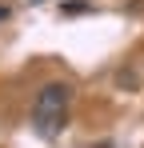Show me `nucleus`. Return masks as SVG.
Instances as JSON below:
<instances>
[{
    "label": "nucleus",
    "mask_w": 144,
    "mask_h": 148,
    "mask_svg": "<svg viewBox=\"0 0 144 148\" xmlns=\"http://www.w3.org/2000/svg\"><path fill=\"white\" fill-rule=\"evenodd\" d=\"M64 12H68V16H76V12H92V4H88V0H68Z\"/></svg>",
    "instance_id": "nucleus-2"
},
{
    "label": "nucleus",
    "mask_w": 144,
    "mask_h": 148,
    "mask_svg": "<svg viewBox=\"0 0 144 148\" xmlns=\"http://www.w3.org/2000/svg\"><path fill=\"white\" fill-rule=\"evenodd\" d=\"M0 20H8V8H4V4H0Z\"/></svg>",
    "instance_id": "nucleus-3"
},
{
    "label": "nucleus",
    "mask_w": 144,
    "mask_h": 148,
    "mask_svg": "<svg viewBox=\"0 0 144 148\" xmlns=\"http://www.w3.org/2000/svg\"><path fill=\"white\" fill-rule=\"evenodd\" d=\"M68 100H72V88L64 80H48L44 88L36 92V100H32V128H36L40 140H56V136L64 132Z\"/></svg>",
    "instance_id": "nucleus-1"
},
{
    "label": "nucleus",
    "mask_w": 144,
    "mask_h": 148,
    "mask_svg": "<svg viewBox=\"0 0 144 148\" xmlns=\"http://www.w3.org/2000/svg\"><path fill=\"white\" fill-rule=\"evenodd\" d=\"M32 4H40V0H32Z\"/></svg>",
    "instance_id": "nucleus-4"
}]
</instances>
